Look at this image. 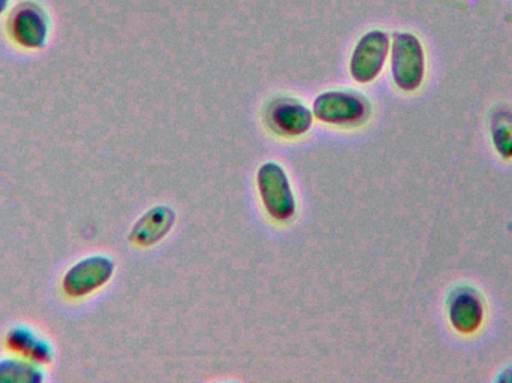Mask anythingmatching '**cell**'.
I'll list each match as a JSON object with an SVG mask.
<instances>
[{
	"mask_svg": "<svg viewBox=\"0 0 512 383\" xmlns=\"http://www.w3.org/2000/svg\"><path fill=\"white\" fill-rule=\"evenodd\" d=\"M174 223H176V211L167 205H158L144 213L132 226L129 240L138 246H153L171 231Z\"/></svg>",
	"mask_w": 512,
	"mask_h": 383,
	"instance_id": "10",
	"label": "cell"
},
{
	"mask_svg": "<svg viewBox=\"0 0 512 383\" xmlns=\"http://www.w3.org/2000/svg\"><path fill=\"white\" fill-rule=\"evenodd\" d=\"M390 50V38L382 30H372L358 41L349 71L358 83H370L381 74Z\"/></svg>",
	"mask_w": 512,
	"mask_h": 383,
	"instance_id": "6",
	"label": "cell"
},
{
	"mask_svg": "<svg viewBox=\"0 0 512 383\" xmlns=\"http://www.w3.org/2000/svg\"><path fill=\"white\" fill-rule=\"evenodd\" d=\"M490 135L496 152L504 159H512V111L496 108L490 119Z\"/></svg>",
	"mask_w": 512,
	"mask_h": 383,
	"instance_id": "12",
	"label": "cell"
},
{
	"mask_svg": "<svg viewBox=\"0 0 512 383\" xmlns=\"http://www.w3.org/2000/svg\"><path fill=\"white\" fill-rule=\"evenodd\" d=\"M9 2L11 0H0V15L3 14V12H6V9H8Z\"/></svg>",
	"mask_w": 512,
	"mask_h": 383,
	"instance_id": "14",
	"label": "cell"
},
{
	"mask_svg": "<svg viewBox=\"0 0 512 383\" xmlns=\"http://www.w3.org/2000/svg\"><path fill=\"white\" fill-rule=\"evenodd\" d=\"M12 41L24 50H42L50 36V17L44 6L33 0L18 3L8 18Z\"/></svg>",
	"mask_w": 512,
	"mask_h": 383,
	"instance_id": "5",
	"label": "cell"
},
{
	"mask_svg": "<svg viewBox=\"0 0 512 383\" xmlns=\"http://www.w3.org/2000/svg\"><path fill=\"white\" fill-rule=\"evenodd\" d=\"M45 379L44 367L26 358L11 355L0 360V383H42Z\"/></svg>",
	"mask_w": 512,
	"mask_h": 383,
	"instance_id": "11",
	"label": "cell"
},
{
	"mask_svg": "<svg viewBox=\"0 0 512 383\" xmlns=\"http://www.w3.org/2000/svg\"><path fill=\"white\" fill-rule=\"evenodd\" d=\"M370 102L361 93L349 90L324 92L313 102V116L328 125L346 126L366 122Z\"/></svg>",
	"mask_w": 512,
	"mask_h": 383,
	"instance_id": "3",
	"label": "cell"
},
{
	"mask_svg": "<svg viewBox=\"0 0 512 383\" xmlns=\"http://www.w3.org/2000/svg\"><path fill=\"white\" fill-rule=\"evenodd\" d=\"M259 195L265 211L277 222H286L297 211L294 192L289 185L285 170L276 162H267L258 170L256 176Z\"/></svg>",
	"mask_w": 512,
	"mask_h": 383,
	"instance_id": "4",
	"label": "cell"
},
{
	"mask_svg": "<svg viewBox=\"0 0 512 383\" xmlns=\"http://www.w3.org/2000/svg\"><path fill=\"white\" fill-rule=\"evenodd\" d=\"M5 348L11 355L26 358L39 366H48L56 358L53 343L35 328L26 324L14 325L5 334Z\"/></svg>",
	"mask_w": 512,
	"mask_h": 383,
	"instance_id": "8",
	"label": "cell"
},
{
	"mask_svg": "<svg viewBox=\"0 0 512 383\" xmlns=\"http://www.w3.org/2000/svg\"><path fill=\"white\" fill-rule=\"evenodd\" d=\"M483 297L472 286H457L448 297V319L451 327L462 334H474L484 321Z\"/></svg>",
	"mask_w": 512,
	"mask_h": 383,
	"instance_id": "7",
	"label": "cell"
},
{
	"mask_svg": "<svg viewBox=\"0 0 512 383\" xmlns=\"http://www.w3.org/2000/svg\"><path fill=\"white\" fill-rule=\"evenodd\" d=\"M116 264L107 255H89L78 259L62 277V292L71 300H81L104 288L113 277Z\"/></svg>",
	"mask_w": 512,
	"mask_h": 383,
	"instance_id": "1",
	"label": "cell"
},
{
	"mask_svg": "<svg viewBox=\"0 0 512 383\" xmlns=\"http://www.w3.org/2000/svg\"><path fill=\"white\" fill-rule=\"evenodd\" d=\"M391 72L394 83L403 92H414L421 86L426 72V56L417 36L412 33L394 35Z\"/></svg>",
	"mask_w": 512,
	"mask_h": 383,
	"instance_id": "2",
	"label": "cell"
},
{
	"mask_svg": "<svg viewBox=\"0 0 512 383\" xmlns=\"http://www.w3.org/2000/svg\"><path fill=\"white\" fill-rule=\"evenodd\" d=\"M271 128L285 137H300L312 128L313 114L297 99L282 98L268 111Z\"/></svg>",
	"mask_w": 512,
	"mask_h": 383,
	"instance_id": "9",
	"label": "cell"
},
{
	"mask_svg": "<svg viewBox=\"0 0 512 383\" xmlns=\"http://www.w3.org/2000/svg\"><path fill=\"white\" fill-rule=\"evenodd\" d=\"M496 381L512 383V364L507 369L502 370L501 375L498 376Z\"/></svg>",
	"mask_w": 512,
	"mask_h": 383,
	"instance_id": "13",
	"label": "cell"
}]
</instances>
